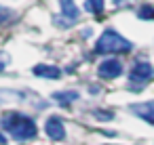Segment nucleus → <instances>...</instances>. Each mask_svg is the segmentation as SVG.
I'll list each match as a JSON object with an SVG mask.
<instances>
[{"label": "nucleus", "instance_id": "8", "mask_svg": "<svg viewBox=\"0 0 154 145\" xmlns=\"http://www.w3.org/2000/svg\"><path fill=\"white\" fill-rule=\"evenodd\" d=\"M34 74L40 76V78H51V80L61 78V70H59L57 65H45V63L36 65V67H34Z\"/></svg>", "mask_w": 154, "mask_h": 145}, {"label": "nucleus", "instance_id": "17", "mask_svg": "<svg viewBox=\"0 0 154 145\" xmlns=\"http://www.w3.org/2000/svg\"><path fill=\"white\" fill-rule=\"evenodd\" d=\"M120 2H125V0H114V4H120Z\"/></svg>", "mask_w": 154, "mask_h": 145}, {"label": "nucleus", "instance_id": "15", "mask_svg": "<svg viewBox=\"0 0 154 145\" xmlns=\"http://www.w3.org/2000/svg\"><path fill=\"white\" fill-rule=\"evenodd\" d=\"M7 63H9V55L0 51V72H2V70L7 67Z\"/></svg>", "mask_w": 154, "mask_h": 145}, {"label": "nucleus", "instance_id": "3", "mask_svg": "<svg viewBox=\"0 0 154 145\" xmlns=\"http://www.w3.org/2000/svg\"><path fill=\"white\" fill-rule=\"evenodd\" d=\"M59 7H61V15L55 17V23L59 28H72L74 23H78L80 11L74 4V0H59Z\"/></svg>", "mask_w": 154, "mask_h": 145}, {"label": "nucleus", "instance_id": "13", "mask_svg": "<svg viewBox=\"0 0 154 145\" xmlns=\"http://www.w3.org/2000/svg\"><path fill=\"white\" fill-rule=\"evenodd\" d=\"M13 19H15V13H13L11 9L0 7V25H2V23H9V21H13Z\"/></svg>", "mask_w": 154, "mask_h": 145}, {"label": "nucleus", "instance_id": "2", "mask_svg": "<svg viewBox=\"0 0 154 145\" xmlns=\"http://www.w3.org/2000/svg\"><path fill=\"white\" fill-rule=\"evenodd\" d=\"M131 49H133V44H131L127 38H122L116 30H106V32L99 36V40L95 42V53H99V55L129 53Z\"/></svg>", "mask_w": 154, "mask_h": 145}, {"label": "nucleus", "instance_id": "4", "mask_svg": "<svg viewBox=\"0 0 154 145\" xmlns=\"http://www.w3.org/2000/svg\"><path fill=\"white\" fill-rule=\"evenodd\" d=\"M152 76H154V65L148 63V61H141V59L135 61L133 67H131V72H129V80H131V84H139V86H143Z\"/></svg>", "mask_w": 154, "mask_h": 145}, {"label": "nucleus", "instance_id": "7", "mask_svg": "<svg viewBox=\"0 0 154 145\" xmlns=\"http://www.w3.org/2000/svg\"><path fill=\"white\" fill-rule=\"evenodd\" d=\"M131 111H133V114H135L137 118H141V120H146V122L154 124V101L131 105Z\"/></svg>", "mask_w": 154, "mask_h": 145}, {"label": "nucleus", "instance_id": "9", "mask_svg": "<svg viewBox=\"0 0 154 145\" xmlns=\"http://www.w3.org/2000/svg\"><path fill=\"white\" fill-rule=\"evenodd\" d=\"M78 97H80L78 90H57V93H53V99L59 105H70V103L78 101Z\"/></svg>", "mask_w": 154, "mask_h": 145}, {"label": "nucleus", "instance_id": "6", "mask_svg": "<svg viewBox=\"0 0 154 145\" xmlns=\"http://www.w3.org/2000/svg\"><path fill=\"white\" fill-rule=\"evenodd\" d=\"M97 74H99L101 78H106V80L118 78V76L122 74V63H120L118 59H106V61H101V63H99Z\"/></svg>", "mask_w": 154, "mask_h": 145}, {"label": "nucleus", "instance_id": "12", "mask_svg": "<svg viewBox=\"0 0 154 145\" xmlns=\"http://www.w3.org/2000/svg\"><path fill=\"white\" fill-rule=\"evenodd\" d=\"M137 17H139V19H154V7L143 4V7L137 11Z\"/></svg>", "mask_w": 154, "mask_h": 145}, {"label": "nucleus", "instance_id": "5", "mask_svg": "<svg viewBox=\"0 0 154 145\" xmlns=\"http://www.w3.org/2000/svg\"><path fill=\"white\" fill-rule=\"evenodd\" d=\"M45 132L53 141H63L66 139V128H63L61 118L59 116H49L47 122H45Z\"/></svg>", "mask_w": 154, "mask_h": 145}, {"label": "nucleus", "instance_id": "1", "mask_svg": "<svg viewBox=\"0 0 154 145\" xmlns=\"http://www.w3.org/2000/svg\"><path fill=\"white\" fill-rule=\"evenodd\" d=\"M0 126H2L15 141H30L38 135V126L36 122L26 116V114H19V111H7L0 116Z\"/></svg>", "mask_w": 154, "mask_h": 145}, {"label": "nucleus", "instance_id": "11", "mask_svg": "<svg viewBox=\"0 0 154 145\" xmlns=\"http://www.w3.org/2000/svg\"><path fill=\"white\" fill-rule=\"evenodd\" d=\"M85 9H87L89 13L97 15V19H99V15L103 13V0H87V2H85Z\"/></svg>", "mask_w": 154, "mask_h": 145}, {"label": "nucleus", "instance_id": "14", "mask_svg": "<svg viewBox=\"0 0 154 145\" xmlns=\"http://www.w3.org/2000/svg\"><path fill=\"white\" fill-rule=\"evenodd\" d=\"M95 116H97V120H103V122H108V120H112V118H114V114H112V111H99V109L95 111Z\"/></svg>", "mask_w": 154, "mask_h": 145}, {"label": "nucleus", "instance_id": "10", "mask_svg": "<svg viewBox=\"0 0 154 145\" xmlns=\"http://www.w3.org/2000/svg\"><path fill=\"white\" fill-rule=\"evenodd\" d=\"M21 99H26V93L0 88V105H2V103H9V101H21Z\"/></svg>", "mask_w": 154, "mask_h": 145}, {"label": "nucleus", "instance_id": "16", "mask_svg": "<svg viewBox=\"0 0 154 145\" xmlns=\"http://www.w3.org/2000/svg\"><path fill=\"white\" fill-rule=\"evenodd\" d=\"M0 143H2V145L7 143V137H5V135H0Z\"/></svg>", "mask_w": 154, "mask_h": 145}]
</instances>
